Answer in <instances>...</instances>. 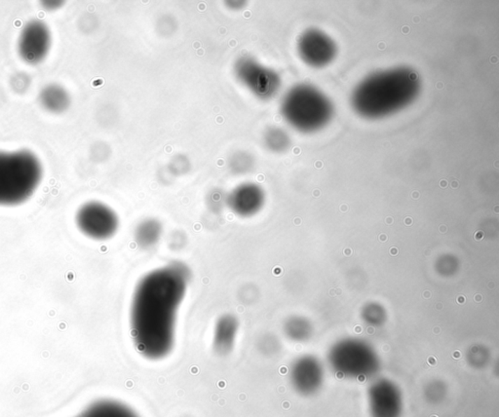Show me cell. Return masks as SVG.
I'll list each match as a JSON object with an SVG mask.
<instances>
[{
	"mask_svg": "<svg viewBox=\"0 0 499 417\" xmlns=\"http://www.w3.org/2000/svg\"><path fill=\"white\" fill-rule=\"evenodd\" d=\"M190 277L186 265L173 262L146 273L136 284L130 307L131 334L146 359L158 361L172 352Z\"/></svg>",
	"mask_w": 499,
	"mask_h": 417,
	"instance_id": "6da1fadb",
	"label": "cell"
},
{
	"mask_svg": "<svg viewBox=\"0 0 499 417\" xmlns=\"http://www.w3.org/2000/svg\"><path fill=\"white\" fill-rule=\"evenodd\" d=\"M419 91L421 80L414 69H386L360 82L352 94V106L364 118H386L413 103Z\"/></svg>",
	"mask_w": 499,
	"mask_h": 417,
	"instance_id": "7a4b0ae2",
	"label": "cell"
},
{
	"mask_svg": "<svg viewBox=\"0 0 499 417\" xmlns=\"http://www.w3.org/2000/svg\"><path fill=\"white\" fill-rule=\"evenodd\" d=\"M43 177L41 160L31 151H0V206L23 204Z\"/></svg>",
	"mask_w": 499,
	"mask_h": 417,
	"instance_id": "3957f363",
	"label": "cell"
},
{
	"mask_svg": "<svg viewBox=\"0 0 499 417\" xmlns=\"http://www.w3.org/2000/svg\"><path fill=\"white\" fill-rule=\"evenodd\" d=\"M281 113L295 130L310 133L331 120L334 108L329 99L314 86L297 84L283 97Z\"/></svg>",
	"mask_w": 499,
	"mask_h": 417,
	"instance_id": "277c9868",
	"label": "cell"
},
{
	"mask_svg": "<svg viewBox=\"0 0 499 417\" xmlns=\"http://www.w3.org/2000/svg\"><path fill=\"white\" fill-rule=\"evenodd\" d=\"M233 74L241 85L260 101L272 100L279 93V74L250 55H243L233 64Z\"/></svg>",
	"mask_w": 499,
	"mask_h": 417,
	"instance_id": "5b68a950",
	"label": "cell"
},
{
	"mask_svg": "<svg viewBox=\"0 0 499 417\" xmlns=\"http://www.w3.org/2000/svg\"><path fill=\"white\" fill-rule=\"evenodd\" d=\"M76 222L81 233L97 241L111 239L120 225L118 213L99 201H90L82 205L76 213Z\"/></svg>",
	"mask_w": 499,
	"mask_h": 417,
	"instance_id": "8992f818",
	"label": "cell"
},
{
	"mask_svg": "<svg viewBox=\"0 0 499 417\" xmlns=\"http://www.w3.org/2000/svg\"><path fill=\"white\" fill-rule=\"evenodd\" d=\"M332 363L341 376L363 381L374 374L377 362L371 350L357 342H345L332 352Z\"/></svg>",
	"mask_w": 499,
	"mask_h": 417,
	"instance_id": "52a82bcc",
	"label": "cell"
},
{
	"mask_svg": "<svg viewBox=\"0 0 499 417\" xmlns=\"http://www.w3.org/2000/svg\"><path fill=\"white\" fill-rule=\"evenodd\" d=\"M51 46L50 29L41 20H31L24 24L17 42L20 58L31 66L41 64L48 56Z\"/></svg>",
	"mask_w": 499,
	"mask_h": 417,
	"instance_id": "ba28073f",
	"label": "cell"
},
{
	"mask_svg": "<svg viewBox=\"0 0 499 417\" xmlns=\"http://www.w3.org/2000/svg\"><path fill=\"white\" fill-rule=\"evenodd\" d=\"M370 417H402L405 409L403 392L389 379L372 382L367 391Z\"/></svg>",
	"mask_w": 499,
	"mask_h": 417,
	"instance_id": "9c48e42d",
	"label": "cell"
},
{
	"mask_svg": "<svg viewBox=\"0 0 499 417\" xmlns=\"http://www.w3.org/2000/svg\"><path fill=\"white\" fill-rule=\"evenodd\" d=\"M297 52L305 64L314 68H322L334 61L337 49L336 42L325 32L309 29L300 36Z\"/></svg>",
	"mask_w": 499,
	"mask_h": 417,
	"instance_id": "30bf717a",
	"label": "cell"
},
{
	"mask_svg": "<svg viewBox=\"0 0 499 417\" xmlns=\"http://www.w3.org/2000/svg\"><path fill=\"white\" fill-rule=\"evenodd\" d=\"M265 203V193L258 183H240L227 195V206L234 215L243 218L255 217Z\"/></svg>",
	"mask_w": 499,
	"mask_h": 417,
	"instance_id": "8fae6325",
	"label": "cell"
},
{
	"mask_svg": "<svg viewBox=\"0 0 499 417\" xmlns=\"http://www.w3.org/2000/svg\"><path fill=\"white\" fill-rule=\"evenodd\" d=\"M293 388L300 396L316 395L324 383V374L319 363L314 359L305 357L297 360L290 372Z\"/></svg>",
	"mask_w": 499,
	"mask_h": 417,
	"instance_id": "7c38bea8",
	"label": "cell"
},
{
	"mask_svg": "<svg viewBox=\"0 0 499 417\" xmlns=\"http://www.w3.org/2000/svg\"><path fill=\"white\" fill-rule=\"evenodd\" d=\"M239 332V321L234 315H222L213 327V349L218 356H227L234 349Z\"/></svg>",
	"mask_w": 499,
	"mask_h": 417,
	"instance_id": "4fadbf2b",
	"label": "cell"
},
{
	"mask_svg": "<svg viewBox=\"0 0 499 417\" xmlns=\"http://www.w3.org/2000/svg\"><path fill=\"white\" fill-rule=\"evenodd\" d=\"M38 101L42 108L53 114L66 113L71 104L68 90L56 83L44 86L39 93Z\"/></svg>",
	"mask_w": 499,
	"mask_h": 417,
	"instance_id": "5bb4252c",
	"label": "cell"
},
{
	"mask_svg": "<svg viewBox=\"0 0 499 417\" xmlns=\"http://www.w3.org/2000/svg\"><path fill=\"white\" fill-rule=\"evenodd\" d=\"M163 225L155 218H146L138 223L134 232V240L141 250H153L160 242Z\"/></svg>",
	"mask_w": 499,
	"mask_h": 417,
	"instance_id": "9a60e30c",
	"label": "cell"
},
{
	"mask_svg": "<svg viewBox=\"0 0 499 417\" xmlns=\"http://www.w3.org/2000/svg\"><path fill=\"white\" fill-rule=\"evenodd\" d=\"M78 417H138L125 404L113 401H101L92 404Z\"/></svg>",
	"mask_w": 499,
	"mask_h": 417,
	"instance_id": "2e32d148",
	"label": "cell"
},
{
	"mask_svg": "<svg viewBox=\"0 0 499 417\" xmlns=\"http://www.w3.org/2000/svg\"><path fill=\"white\" fill-rule=\"evenodd\" d=\"M290 136L283 128L272 126L263 133L262 143L267 150L273 153H281L290 146Z\"/></svg>",
	"mask_w": 499,
	"mask_h": 417,
	"instance_id": "e0dca14e",
	"label": "cell"
},
{
	"mask_svg": "<svg viewBox=\"0 0 499 417\" xmlns=\"http://www.w3.org/2000/svg\"><path fill=\"white\" fill-rule=\"evenodd\" d=\"M255 158L249 151L238 150L227 159V168L234 176H245L252 173L255 168Z\"/></svg>",
	"mask_w": 499,
	"mask_h": 417,
	"instance_id": "ac0fdd59",
	"label": "cell"
},
{
	"mask_svg": "<svg viewBox=\"0 0 499 417\" xmlns=\"http://www.w3.org/2000/svg\"><path fill=\"white\" fill-rule=\"evenodd\" d=\"M447 395L448 388L443 381H432L427 384L423 391L424 398L431 404H441L445 401Z\"/></svg>",
	"mask_w": 499,
	"mask_h": 417,
	"instance_id": "d6986e66",
	"label": "cell"
},
{
	"mask_svg": "<svg viewBox=\"0 0 499 417\" xmlns=\"http://www.w3.org/2000/svg\"><path fill=\"white\" fill-rule=\"evenodd\" d=\"M167 170L170 172L174 178L181 177L190 172L191 169V162L188 156L185 155H177L171 159L168 163Z\"/></svg>",
	"mask_w": 499,
	"mask_h": 417,
	"instance_id": "ffe728a7",
	"label": "cell"
},
{
	"mask_svg": "<svg viewBox=\"0 0 499 417\" xmlns=\"http://www.w3.org/2000/svg\"><path fill=\"white\" fill-rule=\"evenodd\" d=\"M287 336L294 340L304 339L309 334V327L300 319H292L285 326Z\"/></svg>",
	"mask_w": 499,
	"mask_h": 417,
	"instance_id": "44dd1931",
	"label": "cell"
},
{
	"mask_svg": "<svg viewBox=\"0 0 499 417\" xmlns=\"http://www.w3.org/2000/svg\"><path fill=\"white\" fill-rule=\"evenodd\" d=\"M177 20L173 18L170 15H165V16L161 17L158 20L157 26H156L158 34L165 37L172 36L177 31Z\"/></svg>",
	"mask_w": 499,
	"mask_h": 417,
	"instance_id": "7402d4cb",
	"label": "cell"
},
{
	"mask_svg": "<svg viewBox=\"0 0 499 417\" xmlns=\"http://www.w3.org/2000/svg\"><path fill=\"white\" fill-rule=\"evenodd\" d=\"M186 244V236L182 232H174L168 241V246L174 252L183 250Z\"/></svg>",
	"mask_w": 499,
	"mask_h": 417,
	"instance_id": "603a6c76",
	"label": "cell"
},
{
	"mask_svg": "<svg viewBox=\"0 0 499 417\" xmlns=\"http://www.w3.org/2000/svg\"><path fill=\"white\" fill-rule=\"evenodd\" d=\"M208 205L213 211L217 212V211L220 210L223 205L227 206V196H223L222 192H218V191H213L211 193L209 200H208Z\"/></svg>",
	"mask_w": 499,
	"mask_h": 417,
	"instance_id": "cb8c5ba5",
	"label": "cell"
},
{
	"mask_svg": "<svg viewBox=\"0 0 499 417\" xmlns=\"http://www.w3.org/2000/svg\"><path fill=\"white\" fill-rule=\"evenodd\" d=\"M225 6L232 11H240L245 7H247L248 2L244 0H232V1H225Z\"/></svg>",
	"mask_w": 499,
	"mask_h": 417,
	"instance_id": "d4e9b609",
	"label": "cell"
},
{
	"mask_svg": "<svg viewBox=\"0 0 499 417\" xmlns=\"http://www.w3.org/2000/svg\"><path fill=\"white\" fill-rule=\"evenodd\" d=\"M43 4L45 5H42V6L44 7L46 10H52L59 8V7H61L62 5L64 4V2L62 1H45L43 2Z\"/></svg>",
	"mask_w": 499,
	"mask_h": 417,
	"instance_id": "484cf974",
	"label": "cell"
}]
</instances>
